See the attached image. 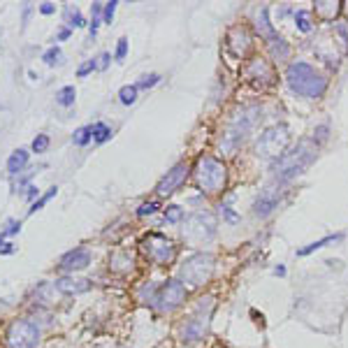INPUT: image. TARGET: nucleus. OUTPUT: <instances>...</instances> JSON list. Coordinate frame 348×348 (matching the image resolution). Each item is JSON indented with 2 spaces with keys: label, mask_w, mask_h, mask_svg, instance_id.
Listing matches in <instances>:
<instances>
[{
  "label": "nucleus",
  "mask_w": 348,
  "mask_h": 348,
  "mask_svg": "<svg viewBox=\"0 0 348 348\" xmlns=\"http://www.w3.org/2000/svg\"><path fill=\"white\" fill-rule=\"evenodd\" d=\"M316 132H318V140H321V142L327 140V125H318V128H316Z\"/></svg>",
  "instance_id": "nucleus-42"
},
{
  "label": "nucleus",
  "mask_w": 348,
  "mask_h": 348,
  "mask_svg": "<svg viewBox=\"0 0 348 348\" xmlns=\"http://www.w3.org/2000/svg\"><path fill=\"white\" fill-rule=\"evenodd\" d=\"M279 200H281V195H279L276 186H267L265 191L256 197V202H253V212H256V216L267 218L274 209L279 207Z\"/></svg>",
  "instance_id": "nucleus-15"
},
{
  "label": "nucleus",
  "mask_w": 348,
  "mask_h": 348,
  "mask_svg": "<svg viewBox=\"0 0 348 348\" xmlns=\"http://www.w3.org/2000/svg\"><path fill=\"white\" fill-rule=\"evenodd\" d=\"M65 21H67V28H84L86 26L82 12L77 10V7H72V5L65 7Z\"/></svg>",
  "instance_id": "nucleus-25"
},
{
  "label": "nucleus",
  "mask_w": 348,
  "mask_h": 348,
  "mask_svg": "<svg viewBox=\"0 0 348 348\" xmlns=\"http://www.w3.org/2000/svg\"><path fill=\"white\" fill-rule=\"evenodd\" d=\"M286 82H288V88L295 95H302V98H309V100L323 98L327 86H330L327 77L316 70L314 65L304 63V60L290 63L288 70H286Z\"/></svg>",
  "instance_id": "nucleus-2"
},
{
  "label": "nucleus",
  "mask_w": 348,
  "mask_h": 348,
  "mask_svg": "<svg viewBox=\"0 0 348 348\" xmlns=\"http://www.w3.org/2000/svg\"><path fill=\"white\" fill-rule=\"evenodd\" d=\"M260 119H262V109L258 107V105H246V107L237 109V112L230 116L223 135H221V151L223 153L237 151L251 137V132L260 123Z\"/></svg>",
  "instance_id": "nucleus-1"
},
{
  "label": "nucleus",
  "mask_w": 348,
  "mask_h": 348,
  "mask_svg": "<svg viewBox=\"0 0 348 348\" xmlns=\"http://www.w3.org/2000/svg\"><path fill=\"white\" fill-rule=\"evenodd\" d=\"M216 230H218V221L212 212H195L181 225V237L186 239V244L200 246V244H209L216 237Z\"/></svg>",
  "instance_id": "nucleus-5"
},
{
  "label": "nucleus",
  "mask_w": 348,
  "mask_h": 348,
  "mask_svg": "<svg viewBox=\"0 0 348 348\" xmlns=\"http://www.w3.org/2000/svg\"><path fill=\"white\" fill-rule=\"evenodd\" d=\"M158 82H160V75H147V77H142L135 86H137V91H140V88H151V86H156Z\"/></svg>",
  "instance_id": "nucleus-31"
},
{
  "label": "nucleus",
  "mask_w": 348,
  "mask_h": 348,
  "mask_svg": "<svg viewBox=\"0 0 348 348\" xmlns=\"http://www.w3.org/2000/svg\"><path fill=\"white\" fill-rule=\"evenodd\" d=\"M221 212H223V216H225V221H228V223H237V221H239V214H234L232 209H230V204H223V209H221Z\"/></svg>",
  "instance_id": "nucleus-38"
},
{
  "label": "nucleus",
  "mask_w": 348,
  "mask_h": 348,
  "mask_svg": "<svg viewBox=\"0 0 348 348\" xmlns=\"http://www.w3.org/2000/svg\"><path fill=\"white\" fill-rule=\"evenodd\" d=\"M70 33H72L70 28H60L58 35H56V40H67V38H70Z\"/></svg>",
  "instance_id": "nucleus-43"
},
{
  "label": "nucleus",
  "mask_w": 348,
  "mask_h": 348,
  "mask_svg": "<svg viewBox=\"0 0 348 348\" xmlns=\"http://www.w3.org/2000/svg\"><path fill=\"white\" fill-rule=\"evenodd\" d=\"M142 251L149 260H153L156 265H169L177 258V246L172 239H167L160 232H151L142 239Z\"/></svg>",
  "instance_id": "nucleus-9"
},
{
  "label": "nucleus",
  "mask_w": 348,
  "mask_h": 348,
  "mask_svg": "<svg viewBox=\"0 0 348 348\" xmlns=\"http://www.w3.org/2000/svg\"><path fill=\"white\" fill-rule=\"evenodd\" d=\"M244 77L258 88H267V86H272V84L276 82L274 67L267 58H251L249 63L244 65Z\"/></svg>",
  "instance_id": "nucleus-12"
},
{
  "label": "nucleus",
  "mask_w": 348,
  "mask_h": 348,
  "mask_svg": "<svg viewBox=\"0 0 348 348\" xmlns=\"http://www.w3.org/2000/svg\"><path fill=\"white\" fill-rule=\"evenodd\" d=\"M158 209H160L158 202H144V204L137 209V216H151V214H156Z\"/></svg>",
  "instance_id": "nucleus-34"
},
{
  "label": "nucleus",
  "mask_w": 348,
  "mask_h": 348,
  "mask_svg": "<svg viewBox=\"0 0 348 348\" xmlns=\"http://www.w3.org/2000/svg\"><path fill=\"white\" fill-rule=\"evenodd\" d=\"M40 12H42V14H54L56 5H51V3H42V5H40Z\"/></svg>",
  "instance_id": "nucleus-40"
},
{
  "label": "nucleus",
  "mask_w": 348,
  "mask_h": 348,
  "mask_svg": "<svg viewBox=\"0 0 348 348\" xmlns=\"http://www.w3.org/2000/svg\"><path fill=\"white\" fill-rule=\"evenodd\" d=\"M75 98H77L75 86H63L60 91H56V102H58L60 107H70V105H75Z\"/></svg>",
  "instance_id": "nucleus-24"
},
{
  "label": "nucleus",
  "mask_w": 348,
  "mask_h": 348,
  "mask_svg": "<svg viewBox=\"0 0 348 348\" xmlns=\"http://www.w3.org/2000/svg\"><path fill=\"white\" fill-rule=\"evenodd\" d=\"M253 38H251V30L246 26H232L228 33V49L232 51L237 58H244L249 54Z\"/></svg>",
  "instance_id": "nucleus-14"
},
{
  "label": "nucleus",
  "mask_w": 348,
  "mask_h": 348,
  "mask_svg": "<svg viewBox=\"0 0 348 348\" xmlns=\"http://www.w3.org/2000/svg\"><path fill=\"white\" fill-rule=\"evenodd\" d=\"M88 262H91V253H88L86 249H75L70 251V253H65V256L60 258V269L63 272H79V269H84V267H88Z\"/></svg>",
  "instance_id": "nucleus-16"
},
{
  "label": "nucleus",
  "mask_w": 348,
  "mask_h": 348,
  "mask_svg": "<svg viewBox=\"0 0 348 348\" xmlns=\"http://www.w3.org/2000/svg\"><path fill=\"white\" fill-rule=\"evenodd\" d=\"M109 267H112L114 272H128V269H132V253H128V251H116L114 256H112V260H109Z\"/></svg>",
  "instance_id": "nucleus-21"
},
{
  "label": "nucleus",
  "mask_w": 348,
  "mask_h": 348,
  "mask_svg": "<svg viewBox=\"0 0 348 348\" xmlns=\"http://www.w3.org/2000/svg\"><path fill=\"white\" fill-rule=\"evenodd\" d=\"M93 70H98V67H95V60H86V63H82V65H79V70H77V77H86V75H91Z\"/></svg>",
  "instance_id": "nucleus-37"
},
{
  "label": "nucleus",
  "mask_w": 348,
  "mask_h": 348,
  "mask_svg": "<svg viewBox=\"0 0 348 348\" xmlns=\"http://www.w3.org/2000/svg\"><path fill=\"white\" fill-rule=\"evenodd\" d=\"M42 58H44V63H47V65H54L56 60L60 58V49H58V47H51L49 51H44Z\"/></svg>",
  "instance_id": "nucleus-36"
},
{
  "label": "nucleus",
  "mask_w": 348,
  "mask_h": 348,
  "mask_svg": "<svg viewBox=\"0 0 348 348\" xmlns=\"http://www.w3.org/2000/svg\"><path fill=\"white\" fill-rule=\"evenodd\" d=\"M109 58H112V56H109L107 51H105V54H100V56H98V60H95V67H98V70H107Z\"/></svg>",
  "instance_id": "nucleus-39"
},
{
  "label": "nucleus",
  "mask_w": 348,
  "mask_h": 348,
  "mask_svg": "<svg viewBox=\"0 0 348 348\" xmlns=\"http://www.w3.org/2000/svg\"><path fill=\"white\" fill-rule=\"evenodd\" d=\"M47 149H49V137H47V135H38V137H35V140H33V151L35 153H44Z\"/></svg>",
  "instance_id": "nucleus-32"
},
{
  "label": "nucleus",
  "mask_w": 348,
  "mask_h": 348,
  "mask_svg": "<svg viewBox=\"0 0 348 348\" xmlns=\"http://www.w3.org/2000/svg\"><path fill=\"white\" fill-rule=\"evenodd\" d=\"M119 100L123 105H132V102H135V100H137V86H135V84L121 88V91H119Z\"/></svg>",
  "instance_id": "nucleus-28"
},
{
  "label": "nucleus",
  "mask_w": 348,
  "mask_h": 348,
  "mask_svg": "<svg viewBox=\"0 0 348 348\" xmlns=\"http://www.w3.org/2000/svg\"><path fill=\"white\" fill-rule=\"evenodd\" d=\"M56 193H58V188H56V186H54V188H51V191H49V193H44V195H42V197H38V200H35V202H33V207L28 209V214H35V212H38V209H42V207H44V204H47V202H49V200H51V197H54V195H56Z\"/></svg>",
  "instance_id": "nucleus-30"
},
{
  "label": "nucleus",
  "mask_w": 348,
  "mask_h": 348,
  "mask_svg": "<svg viewBox=\"0 0 348 348\" xmlns=\"http://www.w3.org/2000/svg\"><path fill=\"white\" fill-rule=\"evenodd\" d=\"M216 269V258L212 253H195L181 265V279L188 286H202L214 276Z\"/></svg>",
  "instance_id": "nucleus-7"
},
{
  "label": "nucleus",
  "mask_w": 348,
  "mask_h": 348,
  "mask_svg": "<svg viewBox=\"0 0 348 348\" xmlns=\"http://www.w3.org/2000/svg\"><path fill=\"white\" fill-rule=\"evenodd\" d=\"M114 12H116V0H109V3H105V7H102V21L105 23H112V19H114Z\"/></svg>",
  "instance_id": "nucleus-33"
},
{
  "label": "nucleus",
  "mask_w": 348,
  "mask_h": 348,
  "mask_svg": "<svg viewBox=\"0 0 348 348\" xmlns=\"http://www.w3.org/2000/svg\"><path fill=\"white\" fill-rule=\"evenodd\" d=\"M316 158V147L311 142H299V147L295 151H286L279 160H274V177L279 179V184H286V181H293L295 177L304 172Z\"/></svg>",
  "instance_id": "nucleus-3"
},
{
  "label": "nucleus",
  "mask_w": 348,
  "mask_h": 348,
  "mask_svg": "<svg viewBox=\"0 0 348 348\" xmlns=\"http://www.w3.org/2000/svg\"><path fill=\"white\" fill-rule=\"evenodd\" d=\"M7 348H38L40 346V327L28 318H19L10 325L5 334Z\"/></svg>",
  "instance_id": "nucleus-8"
},
{
  "label": "nucleus",
  "mask_w": 348,
  "mask_h": 348,
  "mask_svg": "<svg viewBox=\"0 0 348 348\" xmlns=\"http://www.w3.org/2000/svg\"><path fill=\"white\" fill-rule=\"evenodd\" d=\"M265 42H267V49H269V54L274 56L276 60H283V58H288L290 56V44L286 42V40L281 38V35L274 30L269 38H265Z\"/></svg>",
  "instance_id": "nucleus-18"
},
{
  "label": "nucleus",
  "mask_w": 348,
  "mask_h": 348,
  "mask_svg": "<svg viewBox=\"0 0 348 348\" xmlns=\"http://www.w3.org/2000/svg\"><path fill=\"white\" fill-rule=\"evenodd\" d=\"M125 54H128V38H121L119 40V44H116V51H114V58L119 60H123L125 58Z\"/></svg>",
  "instance_id": "nucleus-35"
},
{
  "label": "nucleus",
  "mask_w": 348,
  "mask_h": 348,
  "mask_svg": "<svg viewBox=\"0 0 348 348\" xmlns=\"http://www.w3.org/2000/svg\"><path fill=\"white\" fill-rule=\"evenodd\" d=\"M188 163H177L172 169H167V174H165L163 179L158 181L156 186V193L158 195H172L177 188H181L184 186V181L188 179Z\"/></svg>",
  "instance_id": "nucleus-13"
},
{
  "label": "nucleus",
  "mask_w": 348,
  "mask_h": 348,
  "mask_svg": "<svg viewBox=\"0 0 348 348\" xmlns=\"http://www.w3.org/2000/svg\"><path fill=\"white\" fill-rule=\"evenodd\" d=\"M91 135H93L95 144H105V142L112 137V128H109L107 123H95V125H91Z\"/></svg>",
  "instance_id": "nucleus-26"
},
{
  "label": "nucleus",
  "mask_w": 348,
  "mask_h": 348,
  "mask_svg": "<svg viewBox=\"0 0 348 348\" xmlns=\"http://www.w3.org/2000/svg\"><path fill=\"white\" fill-rule=\"evenodd\" d=\"M212 311H214V299L207 304V309H204V299H202L197 311L191 316V321L181 327V339L186 343H197L204 339V334L209 330V321H212Z\"/></svg>",
  "instance_id": "nucleus-11"
},
{
  "label": "nucleus",
  "mask_w": 348,
  "mask_h": 348,
  "mask_svg": "<svg viewBox=\"0 0 348 348\" xmlns=\"http://www.w3.org/2000/svg\"><path fill=\"white\" fill-rule=\"evenodd\" d=\"M26 165H28V151L26 149H17V151L7 158V172L10 174H19Z\"/></svg>",
  "instance_id": "nucleus-22"
},
{
  "label": "nucleus",
  "mask_w": 348,
  "mask_h": 348,
  "mask_svg": "<svg viewBox=\"0 0 348 348\" xmlns=\"http://www.w3.org/2000/svg\"><path fill=\"white\" fill-rule=\"evenodd\" d=\"M341 239H343V232L327 234V237H323V239H316V241H311V244H306V246H302V249H297V256H299V258H306V256H311V253H316V251L325 249L327 244H334V241H341Z\"/></svg>",
  "instance_id": "nucleus-19"
},
{
  "label": "nucleus",
  "mask_w": 348,
  "mask_h": 348,
  "mask_svg": "<svg viewBox=\"0 0 348 348\" xmlns=\"http://www.w3.org/2000/svg\"><path fill=\"white\" fill-rule=\"evenodd\" d=\"M38 195H40V188H38V186H28V191H26V197H28V200H35Z\"/></svg>",
  "instance_id": "nucleus-41"
},
{
  "label": "nucleus",
  "mask_w": 348,
  "mask_h": 348,
  "mask_svg": "<svg viewBox=\"0 0 348 348\" xmlns=\"http://www.w3.org/2000/svg\"><path fill=\"white\" fill-rule=\"evenodd\" d=\"M316 17H321L323 21H334L339 12H341V3H330V0H323V3H316Z\"/></svg>",
  "instance_id": "nucleus-20"
},
{
  "label": "nucleus",
  "mask_w": 348,
  "mask_h": 348,
  "mask_svg": "<svg viewBox=\"0 0 348 348\" xmlns=\"http://www.w3.org/2000/svg\"><path fill=\"white\" fill-rule=\"evenodd\" d=\"M295 28L299 33H311L314 30V21H311V12L309 10H297L295 12Z\"/></svg>",
  "instance_id": "nucleus-23"
},
{
  "label": "nucleus",
  "mask_w": 348,
  "mask_h": 348,
  "mask_svg": "<svg viewBox=\"0 0 348 348\" xmlns=\"http://www.w3.org/2000/svg\"><path fill=\"white\" fill-rule=\"evenodd\" d=\"M274 274H276V276H286V267H283V265L274 267Z\"/></svg>",
  "instance_id": "nucleus-45"
},
{
  "label": "nucleus",
  "mask_w": 348,
  "mask_h": 348,
  "mask_svg": "<svg viewBox=\"0 0 348 348\" xmlns=\"http://www.w3.org/2000/svg\"><path fill=\"white\" fill-rule=\"evenodd\" d=\"M56 288L63 295H82L91 290V281L88 279H75V276H63L56 281Z\"/></svg>",
  "instance_id": "nucleus-17"
},
{
  "label": "nucleus",
  "mask_w": 348,
  "mask_h": 348,
  "mask_svg": "<svg viewBox=\"0 0 348 348\" xmlns=\"http://www.w3.org/2000/svg\"><path fill=\"white\" fill-rule=\"evenodd\" d=\"M225 181H228V167L221 158L212 156V153H204V156L197 158L195 165V184L202 193H218L225 188Z\"/></svg>",
  "instance_id": "nucleus-4"
},
{
  "label": "nucleus",
  "mask_w": 348,
  "mask_h": 348,
  "mask_svg": "<svg viewBox=\"0 0 348 348\" xmlns=\"http://www.w3.org/2000/svg\"><path fill=\"white\" fill-rule=\"evenodd\" d=\"M290 144V128L286 123H276L267 128L256 144V153L265 160H279Z\"/></svg>",
  "instance_id": "nucleus-6"
},
{
  "label": "nucleus",
  "mask_w": 348,
  "mask_h": 348,
  "mask_svg": "<svg viewBox=\"0 0 348 348\" xmlns=\"http://www.w3.org/2000/svg\"><path fill=\"white\" fill-rule=\"evenodd\" d=\"M165 218H167V223H179L181 218H184V209H181L179 204H169V207L165 209Z\"/></svg>",
  "instance_id": "nucleus-29"
},
{
  "label": "nucleus",
  "mask_w": 348,
  "mask_h": 348,
  "mask_svg": "<svg viewBox=\"0 0 348 348\" xmlns=\"http://www.w3.org/2000/svg\"><path fill=\"white\" fill-rule=\"evenodd\" d=\"M12 251H14V244H7V246L0 249V256H7V253H12Z\"/></svg>",
  "instance_id": "nucleus-44"
},
{
  "label": "nucleus",
  "mask_w": 348,
  "mask_h": 348,
  "mask_svg": "<svg viewBox=\"0 0 348 348\" xmlns=\"http://www.w3.org/2000/svg\"><path fill=\"white\" fill-rule=\"evenodd\" d=\"M186 295H188V290H186L184 281H179V279H169V281H165L163 286H160V290L151 297V304L156 306L158 311L167 314V311H174L177 306L184 304Z\"/></svg>",
  "instance_id": "nucleus-10"
},
{
  "label": "nucleus",
  "mask_w": 348,
  "mask_h": 348,
  "mask_svg": "<svg viewBox=\"0 0 348 348\" xmlns=\"http://www.w3.org/2000/svg\"><path fill=\"white\" fill-rule=\"evenodd\" d=\"M5 237H7L5 232H0V249H3V241H5Z\"/></svg>",
  "instance_id": "nucleus-46"
},
{
  "label": "nucleus",
  "mask_w": 348,
  "mask_h": 348,
  "mask_svg": "<svg viewBox=\"0 0 348 348\" xmlns=\"http://www.w3.org/2000/svg\"><path fill=\"white\" fill-rule=\"evenodd\" d=\"M91 125H86V128H79V130H75V135H72V142H75L77 147H86L88 142H91Z\"/></svg>",
  "instance_id": "nucleus-27"
}]
</instances>
